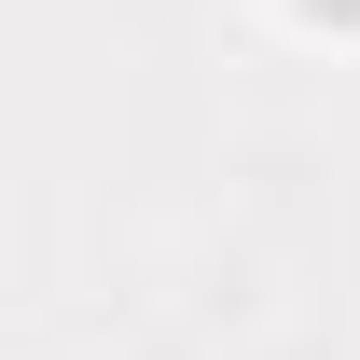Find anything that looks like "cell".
<instances>
[{
	"instance_id": "1",
	"label": "cell",
	"mask_w": 360,
	"mask_h": 360,
	"mask_svg": "<svg viewBox=\"0 0 360 360\" xmlns=\"http://www.w3.org/2000/svg\"><path fill=\"white\" fill-rule=\"evenodd\" d=\"M305 28H360V0H305Z\"/></svg>"
}]
</instances>
